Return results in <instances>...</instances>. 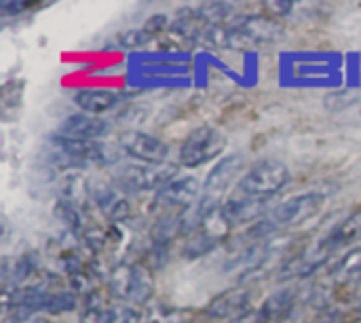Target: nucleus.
<instances>
[{"label":"nucleus","mask_w":361,"mask_h":323,"mask_svg":"<svg viewBox=\"0 0 361 323\" xmlns=\"http://www.w3.org/2000/svg\"><path fill=\"white\" fill-rule=\"evenodd\" d=\"M332 252L328 250V245L319 239L315 245H311L309 250L292 256L288 262H283L277 271V279L279 281H294V279H305L309 275H313L322 264H326L330 260Z\"/></svg>","instance_id":"obj_11"},{"label":"nucleus","mask_w":361,"mask_h":323,"mask_svg":"<svg viewBox=\"0 0 361 323\" xmlns=\"http://www.w3.org/2000/svg\"><path fill=\"white\" fill-rule=\"evenodd\" d=\"M228 323H269L267 322V317L262 315V311L258 309V311H247V313H243L241 317H237V319H233V322Z\"/></svg>","instance_id":"obj_26"},{"label":"nucleus","mask_w":361,"mask_h":323,"mask_svg":"<svg viewBox=\"0 0 361 323\" xmlns=\"http://www.w3.org/2000/svg\"><path fill=\"white\" fill-rule=\"evenodd\" d=\"M178 173L176 165H121L114 171V186L135 195V193H148V190H161L169 182H173Z\"/></svg>","instance_id":"obj_2"},{"label":"nucleus","mask_w":361,"mask_h":323,"mask_svg":"<svg viewBox=\"0 0 361 323\" xmlns=\"http://www.w3.org/2000/svg\"><path fill=\"white\" fill-rule=\"evenodd\" d=\"M334 277L338 281H357L361 279V248L343 256V260L334 269Z\"/></svg>","instance_id":"obj_21"},{"label":"nucleus","mask_w":361,"mask_h":323,"mask_svg":"<svg viewBox=\"0 0 361 323\" xmlns=\"http://www.w3.org/2000/svg\"><path fill=\"white\" fill-rule=\"evenodd\" d=\"M80 323H112V305L99 300V292L85 298V307L80 311Z\"/></svg>","instance_id":"obj_20"},{"label":"nucleus","mask_w":361,"mask_h":323,"mask_svg":"<svg viewBox=\"0 0 361 323\" xmlns=\"http://www.w3.org/2000/svg\"><path fill=\"white\" fill-rule=\"evenodd\" d=\"M150 40H152V36H150L144 28L125 30V32L118 36V42H121L123 49H140V47H146Z\"/></svg>","instance_id":"obj_22"},{"label":"nucleus","mask_w":361,"mask_h":323,"mask_svg":"<svg viewBox=\"0 0 361 323\" xmlns=\"http://www.w3.org/2000/svg\"><path fill=\"white\" fill-rule=\"evenodd\" d=\"M118 144H121L123 152H127L135 161H142L148 165H163L169 154V148L165 142H161L159 138H154L150 133L137 131V129L123 131L118 135Z\"/></svg>","instance_id":"obj_9"},{"label":"nucleus","mask_w":361,"mask_h":323,"mask_svg":"<svg viewBox=\"0 0 361 323\" xmlns=\"http://www.w3.org/2000/svg\"><path fill=\"white\" fill-rule=\"evenodd\" d=\"M231 23L237 28L245 49L273 44L283 36V30H286L283 23L277 21L275 17H271V15H254V13L237 15Z\"/></svg>","instance_id":"obj_7"},{"label":"nucleus","mask_w":361,"mask_h":323,"mask_svg":"<svg viewBox=\"0 0 361 323\" xmlns=\"http://www.w3.org/2000/svg\"><path fill=\"white\" fill-rule=\"evenodd\" d=\"M294 305H296V290L294 288H286V290H279L273 296H269L267 303L260 307V311L267 317V322H271V319L283 317Z\"/></svg>","instance_id":"obj_18"},{"label":"nucleus","mask_w":361,"mask_h":323,"mask_svg":"<svg viewBox=\"0 0 361 323\" xmlns=\"http://www.w3.org/2000/svg\"><path fill=\"white\" fill-rule=\"evenodd\" d=\"M72 99L85 114H106L112 108H116L123 97L118 91H112V89L85 87V89H78Z\"/></svg>","instance_id":"obj_16"},{"label":"nucleus","mask_w":361,"mask_h":323,"mask_svg":"<svg viewBox=\"0 0 361 323\" xmlns=\"http://www.w3.org/2000/svg\"><path fill=\"white\" fill-rule=\"evenodd\" d=\"M264 8L271 11L273 15L283 17V15H290V13H292L294 2H279V0H275V2H264ZM271 13H269V15H271Z\"/></svg>","instance_id":"obj_25"},{"label":"nucleus","mask_w":361,"mask_h":323,"mask_svg":"<svg viewBox=\"0 0 361 323\" xmlns=\"http://www.w3.org/2000/svg\"><path fill=\"white\" fill-rule=\"evenodd\" d=\"M226 146V138L222 131H218L216 127L203 125L192 129L182 146H180V165L184 167H201L209 161H214Z\"/></svg>","instance_id":"obj_4"},{"label":"nucleus","mask_w":361,"mask_h":323,"mask_svg":"<svg viewBox=\"0 0 361 323\" xmlns=\"http://www.w3.org/2000/svg\"><path fill=\"white\" fill-rule=\"evenodd\" d=\"M144 30H146L150 36H157V34L169 30V17L163 15V13H157V15H152V17L144 23Z\"/></svg>","instance_id":"obj_24"},{"label":"nucleus","mask_w":361,"mask_h":323,"mask_svg":"<svg viewBox=\"0 0 361 323\" xmlns=\"http://www.w3.org/2000/svg\"><path fill=\"white\" fill-rule=\"evenodd\" d=\"M326 197L319 193H307V195H298L292 197L290 201L277 205L271 214H269V222L279 231V228H292L298 226L302 222H307L309 218H313L322 207H324Z\"/></svg>","instance_id":"obj_8"},{"label":"nucleus","mask_w":361,"mask_h":323,"mask_svg":"<svg viewBox=\"0 0 361 323\" xmlns=\"http://www.w3.org/2000/svg\"><path fill=\"white\" fill-rule=\"evenodd\" d=\"M288 182H290V169L281 161L264 159L247 169V173L239 180L237 188L241 195L269 199L277 195Z\"/></svg>","instance_id":"obj_3"},{"label":"nucleus","mask_w":361,"mask_h":323,"mask_svg":"<svg viewBox=\"0 0 361 323\" xmlns=\"http://www.w3.org/2000/svg\"><path fill=\"white\" fill-rule=\"evenodd\" d=\"M108 288L112 298L123 305H146L154 294L152 273L142 264H118L108 275Z\"/></svg>","instance_id":"obj_1"},{"label":"nucleus","mask_w":361,"mask_h":323,"mask_svg":"<svg viewBox=\"0 0 361 323\" xmlns=\"http://www.w3.org/2000/svg\"><path fill=\"white\" fill-rule=\"evenodd\" d=\"M59 201L70 203L72 207L87 212V205L91 203V188L89 182L80 173H68L59 182Z\"/></svg>","instance_id":"obj_17"},{"label":"nucleus","mask_w":361,"mask_h":323,"mask_svg":"<svg viewBox=\"0 0 361 323\" xmlns=\"http://www.w3.org/2000/svg\"><path fill=\"white\" fill-rule=\"evenodd\" d=\"M89 188H91V201L97 205L99 212L106 214V218L114 224H121L127 220L131 207L125 199H121V195L116 193V186L114 184H108V182H99V180H91L89 182Z\"/></svg>","instance_id":"obj_14"},{"label":"nucleus","mask_w":361,"mask_h":323,"mask_svg":"<svg viewBox=\"0 0 361 323\" xmlns=\"http://www.w3.org/2000/svg\"><path fill=\"white\" fill-rule=\"evenodd\" d=\"M201 193V184L197 178H176L165 188H161L152 201V212L159 214V218L180 216L184 209H188Z\"/></svg>","instance_id":"obj_6"},{"label":"nucleus","mask_w":361,"mask_h":323,"mask_svg":"<svg viewBox=\"0 0 361 323\" xmlns=\"http://www.w3.org/2000/svg\"><path fill=\"white\" fill-rule=\"evenodd\" d=\"M110 133V123L104 121L102 116H91V114H72L59 125V135L70 138V140H93L104 138Z\"/></svg>","instance_id":"obj_15"},{"label":"nucleus","mask_w":361,"mask_h":323,"mask_svg":"<svg viewBox=\"0 0 361 323\" xmlns=\"http://www.w3.org/2000/svg\"><path fill=\"white\" fill-rule=\"evenodd\" d=\"M243 157L241 154H231L224 157L207 176L205 184H203V199L199 203V216H207L209 212L222 207L220 201L226 195V190L233 186V182L237 180V176L243 169Z\"/></svg>","instance_id":"obj_5"},{"label":"nucleus","mask_w":361,"mask_h":323,"mask_svg":"<svg viewBox=\"0 0 361 323\" xmlns=\"http://www.w3.org/2000/svg\"><path fill=\"white\" fill-rule=\"evenodd\" d=\"M250 303H252V290L245 288V286H237V288H231L222 294H218L205 309V317L209 319H237L241 317L243 313L252 311L250 309Z\"/></svg>","instance_id":"obj_12"},{"label":"nucleus","mask_w":361,"mask_h":323,"mask_svg":"<svg viewBox=\"0 0 361 323\" xmlns=\"http://www.w3.org/2000/svg\"><path fill=\"white\" fill-rule=\"evenodd\" d=\"M53 146L57 150H61L63 154H68L70 159H74L76 163H80L82 167L87 165H110L114 163V152L110 150V146L102 144V142H93V140H70L63 135H53L51 138Z\"/></svg>","instance_id":"obj_10"},{"label":"nucleus","mask_w":361,"mask_h":323,"mask_svg":"<svg viewBox=\"0 0 361 323\" xmlns=\"http://www.w3.org/2000/svg\"><path fill=\"white\" fill-rule=\"evenodd\" d=\"M142 313L131 305H112V323H142Z\"/></svg>","instance_id":"obj_23"},{"label":"nucleus","mask_w":361,"mask_h":323,"mask_svg":"<svg viewBox=\"0 0 361 323\" xmlns=\"http://www.w3.org/2000/svg\"><path fill=\"white\" fill-rule=\"evenodd\" d=\"M269 209V199L262 197H250V195H241L228 199L226 203H222V214L226 218V222L231 224V228L235 226H243L250 222H260L262 216Z\"/></svg>","instance_id":"obj_13"},{"label":"nucleus","mask_w":361,"mask_h":323,"mask_svg":"<svg viewBox=\"0 0 361 323\" xmlns=\"http://www.w3.org/2000/svg\"><path fill=\"white\" fill-rule=\"evenodd\" d=\"M218 243H220V239H218V237L209 235V233H207V231H203V228H197V231L186 239V243H184V252H182V254H184V258L195 260V258H201V256H205V254L214 252Z\"/></svg>","instance_id":"obj_19"}]
</instances>
